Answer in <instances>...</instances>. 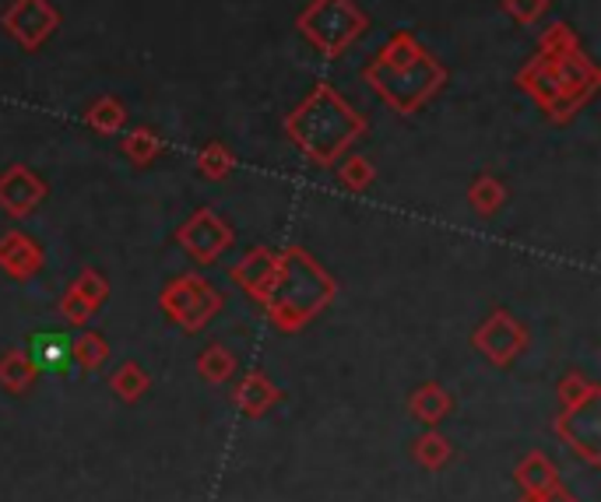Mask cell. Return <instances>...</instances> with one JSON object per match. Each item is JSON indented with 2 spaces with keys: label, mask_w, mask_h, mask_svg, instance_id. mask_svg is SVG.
I'll use <instances>...</instances> for the list:
<instances>
[{
  "label": "cell",
  "mask_w": 601,
  "mask_h": 502,
  "mask_svg": "<svg viewBox=\"0 0 601 502\" xmlns=\"http://www.w3.org/2000/svg\"><path fill=\"white\" fill-rule=\"evenodd\" d=\"M577 50H580V35L567 22H556V25H549L542 35H538V53L549 57V60L570 57Z\"/></svg>",
  "instance_id": "cell-18"
},
{
  "label": "cell",
  "mask_w": 601,
  "mask_h": 502,
  "mask_svg": "<svg viewBox=\"0 0 601 502\" xmlns=\"http://www.w3.org/2000/svg\"><path fill=\"white\" fill-rule=\"evenodd\" d=\"M275 270H278V257L272 249H251V254L233 267V278L251 291L254 299H264L275 281Z\"/></svg>",
  "instance_id": "cell-12"
},
{
  "label": "cell",
  "mask_w": 601,
  "mask_h": 502,
  "mask_svg": "<svg viewBox=\"0 0 601 502\" xmlns=\"http://www.w3.org/2000/svg\"><path fill=\"white\" fill-rule=\"evenodd\" d=\"M363 78L366 85L384 99L387 110H394L398 116H411L419 113L426 102L437 99V92L447 85V68L429 50H422L419 57L405 60V64L369 60Z\"/></svg>",
  "instance_id": "cell-3"
},
{
  "label": "cell",
  "mask_w": 601,
  "mask_h": 502,
  "mask_svg": "<svg viewBox=\"0 0 601 502\" xmlns=\"http://www.w3.org/2000/svg\"><path fill=\"white\" fill-rule=\"evenodd\" d=\"M106 341L99 338V334H78V338L71 341V359H78L85 369H99L102 362H106Z\"/></svg>",
  "instance_id": "cell-21"
},
{
  "label": "cell",
  "mask_w": 601,
  "mask_h": 502,
  "mask_svg": "<svg viewBox=\"0 0 601 502\" xmlns=\"http://www.w3.org/2000/svg\"><path fill=\"white\" fill-rule=\"evenodd\" d=\"M524 327L510 320V313H492V317L479 327L475 334V348H479L489 362L507 366L510 359H517L524 348Z\"/></svg>",
  "instance_id": "cell-10"
},
{
  "label": "cell",
  "mask_w": 601,
  "mask_h": 502,
  "mask_svg": "<svg viewBox=\"0 0 601 502\" xmlns=\"http://www.w3.org/2000/svg\"><path fill=\"white\" fill-rule=\"evenodd\" d=\"M338 162H342L338 165V180H342V186H348V191L363 194L366 186L377 180V170H373V162L366 155H348V158H338Z\"/></svg>",
  "instance_id": "cell-19"
},
{
  "label": "cell",
  "mask_w": 601,
  "mask_h": 502,
  "mask_svg": "<svg viewBox=\"0 0 601 502\" xmlns=\"http://www.w3.org/2000/svg\"><path fill=\"white\" fill-rule=\"evenodd\" d=\"M197 170L204 180H225L236 170V155L225 148L222 141H208L204 148L197 152Z\"/></svg>",
  "instance_id": "cell-17"
},
{
  "label": "cell",
  "mask_w": 601,
  "mask_h": 502,
  "mask_svg": "<svg viewBox=\"0 0 601 502\" xmlns=\"http://www.w3.org/2000/svg\"><path fill=\"white\" fill-rule=\"evenodd\" d=\"M43 201H47V183L43 176H35L29 165H8V170L0 173V207H4L11 218L32 215Z\"/></svg>",
  "instance_id": "cell-9"
},
{
  "label": "cell",
  "mask_w": 601,
  "mask_h": 502,
  "mask_svg": "<svg viewBox=\"0 0 601 502\" xmlns=\"http://www.w3.org/2000/svg\"><path fill=\"white\" fill-rule=\"evenodd\" d=\"M517 85H521L546 116H552L556 123H567V106H563V92H559V78H556V60L549 57H531L528 64L517 74Z\"/></svg>",
  "instance_id": "cell-8"
},
{
  "label": "cell",
  "mask_w": 601,
  "mask_h": 502,
  "mask_svg": "<svg viewBox=\"0 0 601 502\" xmlns=\"http://www.w3.org/2000/svg\"><path fill=\"white\" fill-rule=\"evenodd\" d=\"M0 22H4V32L22 50H39L60 29V11L50 0H11Z\"/></svg>",
  "instance_id": "cell-6"
},
{
  "label": "cell",
  "mask_w": 601,
  "mask_h": 502,
  "mask_svg": "<svg viewBox=\"0 0 601 502\" xmlns=\"http://www.w3.org/2000/svg\"><path fill=\"white\" fill-rule=\"evenodd\" d=\"M35 372L39 369L32 366V359H26V355H4V359H0V383L11 390L29 387Z\"/></svg>",
  "instance_id": "cell-20"
},
{
  "label": "cell",
  "mask_w": 601,
  "mask_h": 502,
  "mask_svg": "<svg viewBox=\"0 0 601 502\" xmlns=\"http://www.w3.org/2000/svg\"><path fill=\"white\" fill-rule=\"evenodd\" d=\"M74 291H78V296L81 299H85L89 306H92V313L102 306V303H106V278H102V275H95V270L89 267V270H81V278L74 281Z\"/></svg>",
  "instance_id": "cell-25"
},
{
  "label": "cell",
  "mask_w": 601,
  "mask_h": 502,
  "mask_svg": "<svg viewBox=\"0 0 601 502\" xmlns=\"http://www.w3.org/2000/svg\"><path fill=\"white\" fill-rule=\"evenodd\" d=\"M272 397H275V387L267 383L261 372L246 376V383H243V390H240V401H243L246 411H261L267 401H272Z\"/></svg>",
  "instance_id": "cell-23"
},
{
  "label": "cell",
  "mask_w": 601,
  "mask_h": 502,
  "mask_svg": "<svg viewBox=\"0 0 601 502\" xmlns=\"http://www.w3.org/2000/svg\"><path fill=\"white\" fill-rule=\"evenodd\" d=\"M416 411L419 414H426V418H437L440 411H447V393L440 390V387H422L419 393H416Z\"/></svg>",
  "instance_id": "cell-27"
},
{
  "label": "cell",
  "mask_w": 601,
  "mask_h": 502,
  "mask_svg": "<svg viewBox=\"0 0 601 502\" xmlns=\"http://www.w3.org/2000/svg\"><path fill=\"white\" fill-rule=\"evenodd\" d=\"M60 313H64V317L71 320V324H85L89 317H92V306L85 303V299H81L78 296V291L71 288L68 291V296L64 299H60Z\"/></svg>",
  "instance_id": "cell-28"
},
{
  "label": "cell",
  "mask_w": 601,
  "mask_h": 502,
  "mask_svg": "<svg viewBox=\"0 0 601 502\" xmlns=\"http://www.w3.org/2000/svg\"><path fill=\"white\" fill-rule=\"evenodd\" d=\"M233 366H236L233 355L225 348H218V345L201 355V376H204V380H212V383H222L225 376L233 372Z\"/></svg>",
  "instance_id": "cell-24"
},
{
  "label": "cell",
  "mask_w": 601,
  "mask_h": 502,
  "mask_svg": "<svg viewBox=\"0 0 601 502\" xmlns=\"http://www.w3.org/2000/svg\"><path fill=\"white\" fill-rule=\"evenodd\" d=\"M176 239L194 260L212 264V260H218V254H225V249L233 246V228L225 225L215 212H208V207H201V212H194L180 225Z\"/></svg>",
  "instance_id": "cell-7"
},
{
  "label": "cell",
  "mask_w": 601,
  "mask_h": 502,
  "mask_svg": "<svg viewBox=\"0 0 601 502\" xmlns=\"http://www.w3.org/2000/svg\"><path fill=\"white\" fill-rule=\"evenodd\" d=\"M0 267L11 278H32L43 267V249H39L26 233H8L0 236Z\"/></svg>",
  "instance_id": "cell-11"
},
{
  "label": "cell",
  "mask_w": 601,
  "mask_h": 502,
  "mask_svg": "<svg viewBox=\"0 0 601 502\" xmlns=\"http://www.w3.org/2000/svg\"><path fill=\"white\" fill-rule=\"evenodd\" d=\"M296 29L320 57L338 60L366 35L369 18L356 0H309L296 18Z\"/></svg>",
  "instance_id": "cell-4"
},
{
  "label": "cell",
  "mask_w": 601,
  "mask_h": 502,
  "mask_svg": "<svg viewBox=\"0 0 601 502\" xmlns=\"http://www.w3.org/2000/svg\"><path fill=\"white\" fill-rule=\"evenodd\" d=\"M549 4L552 0H503V11L517 25H538L549 14Z\"/></svg>",
  "instance_id": "cell-22"
},
{
  "label": "cell",
  "mask_w": 601,
  "mask_h": 502,
  "mask_svg": "<svg viewBox=\"0 0 601 502\" xmlns=\"http://www.w3.org/2000/svg\"><path fill=\"white\" fill-rule=\"evenodd\" d=\"M363 134L366 116L327 81L309 89L299 106L285 116V137L314 165H338V158H345Z\"/></svg>",
  "instance_id": "cell-1"
},
{
  "label": "cell",
  "mask_w": 601,
  "mask_h": 502,
  "mask_svg": "<svg viewBox=\"0 0 601 502\" xmlns=\"http://www.w3.org/2000/svg\"><path fill=\"white\" fill-rule=\"evenodd\" d=\"M113 387L120 390V397H128V401H131V397H137L144 390V372L134 362H128L113 376Z\"/></svg>",
  "instance_id": "cell-26"
},
{
  "label": "cell",
  "mask_w": 601,
  "mask_h": 502,
  "mask_svg": "<svg viewBox=\"0 0 601 502\" xmlns=\"http://www.w3.org/2000/svg\"><path fill=\"white\" fill-rule=\"evenodd\" d=\"M85 123L95 134H120L123 123H128V110H123L120 99L102 95V99H95L92 106L85 110Z\"/></svg>",
  "instance_id": "cell-14"
},
{
  "label": "cell",
  "mask_w": 601,
  "mask_h": 502,
  "mask_svg": "<svg viewBox=\"0 0 601 502\" xmlns=\"http://www.w3.org/2000/svg\"><path fill=\"white\" fill-rule=\"evenodd\" d=\"M162 309L170 313L173 324H180L186 330H197V327H204L222 309V296L204 278L183 275V278L165 285Z\"/></svg>",
  "instance_id": "cell-5"
},
{
  "label": "cell",
  "mask_w": 601,
  "mask_h": 502,
  "mask_svg": "<svg viewBox=\"0 0 601 502\" xmlns=\"http://www.w3.org/2000/svg\"><path fill=\"white\" fill-rule=\"evenodd\" d=\"M503 201H507V186L496 180V176L482 173V176L471 180V186H468V204L475 207V215L489 218V215L500 212Z\"/></svg>",
  "instance_id": "cell-13"
},
{
  "label": "cell",
  "mask_w": 601,
  "mask_h": 502,
  "mask_svg": "<svg viewBox=\"0 0 601 502\" xmlns=\"http://www.w3.org/2000/svg\"><path fill=\"white\" fill-rule=\"evenodd\" d=\"M335 299V281L306 257V249H288L278 257L275 281L267 288V313L282 330H296Z\"/></svg>",
  "instance_id": "cell-2"
},
{
  "label": "cell",
  "mask_w": 601,
  "mask_h": 502,
  "mask_svg": "<svg viewBox=\"0 0 601 502\" xmlns=\"http://www.w3.org/2000/svg\"><path fill=\"white\" fill-rule=\"evenodd\" d=\"M120 152L128 155L134 165H152V162L162 155V141H159V134L149 131V127H134V131L123 134Z\"/></svg>",
  "instance_id": "cell-16"
},
{
  "label": "cell",
  "mask_w": 601,
  "mask_h": 502,
  "mask_svg": "<svg viewBox=\"0 0 601 502\" xmlns=\"http://www.w3.org/2000/svg\"><path fill=\"white\" fill-rule=\"evenodd\" d=\"M71 359V341L64 334H35L32 338V366L35 369H64Z\"/></svg>",
  "instance_id": "cell-15"
}]
</instances>
